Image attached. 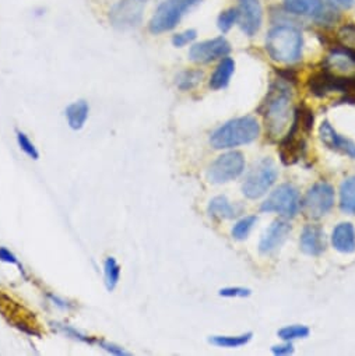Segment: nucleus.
Segmentation results:
<instances>
[{
	"label": "nucleus",
	"instance_id": "nucleus-15",
	"mask_svg": "<svg viewBox=\"0 0 355 356\" xmlns=\"http://www.w3.org/2000/svg\"><path fill=\"white\" fill-rule=\"evenodd\" d=\"M319 136L322 143L329 147L330 149L334 151H340L342 154H347L348 156L355 159V143L349 138H345L344 136H340L333 127L331 124L324 120L320 127H319Z\"/></svg>",
	"mask_w": 355,
	"mask_h": 356
},
{
	"label": "nucleus",
	"instance_id": "nucleus-2",
	"mask_svg": "<svg viewBox=\"0 0 355 356\" xmlns=\"http://www.w3.org/2000/svg\"><path fill=\"white\" fill-rule=\"evenodd\" d=\"M302 34L291 26H277L267 34L266 49L270 58L280 63H294L302 55Z\"/></svg>",
	"mask_w": 355,
	"mask_h": 356
},
{
	"label": "nucleus",
	"instance_id": "nucleus-30",
	"mask_svg": "<svg viewBox=\"0 0 355 356\" xmlns=\"http://www.w3.org/2000/svg\"><path fill=\"white\" fill-rule=\"evenodd\" d=\"M238 19H239V12L235 9H228L219 16L217 26L221 33H228L234 27V24L238 22Z\"/></svg>",
	"mask_w": 355,
	"mask_h": 356
},
{
	"label": "nucleus",
	"instance_id": "nucleus-9",
	"mask_svg": "<svg viewBox=\"0 0 355 356\" xmlns=\"http://www.w3.org/2000/svg\"><path fill=\"white\" fill-rule=\"evenodd\" d=\"M245 170V158L238 151L220 155L209 168L207 177L212 184H227L239 177Z\"/></svg>",
	"mask_w": 355,
	"mask_h": 356
},
{
	"label": "nucleus",
	"instance_id": "nucleus-14",
	"mask_svg": "<svg viewBox=\"0 0 355 356\" xmlns=\"http://www.w3.org/2000/svg\"><path fill=\"white\" fill-rule=\"evenodd\" d=\"M291 232V225L285 220H276L265 231L260 238L259 250L262 254H270L276 252L287 239Z\"/></svg>",
	"mask_w": 355,
	"mask_h": 356
},
{
	"label": "nucleus",
	"instance_id": "nucleus-27",
	"mask_svg": "<svg viewBox=\"0 0 355 356\" xmlns=\"http://www.w3.org/2000/svg\"><path fill=\"white\" fill-rule=\"evenodd\" d=\"M52 325H54V328H56L59 332L65 334L66 337H70V338H73V339H77V341H80V342L90 343V345L97 343V339H95V338H93V337H90V335H87V334H84V332H81L80 330H77V328H74V327H72V325H68V324H63V323H52Z\"/></svg>",
	"mask_w": 355,
	"mask_h": 356
},
{
	"label": "nucleus",
	"instance_id": "nucleus-13",
	"mask_svg": "<svg viewBox=\"0 0 355 356\" xmlns=\"http://www.w3.org/2000/svg\"><path fill=\"white\" fill-rule=\"evenodd\" d=\"M239 27L248 35L253 37L262 26L263 12L259 0H239Z\"/></svg>",
	"mask_w": 355,
	"mask_h": 356
},
{
	"label": "nucleus",
	"instance_id": "nucleus-1",
	"mask_svg": "<svg viewBox=\"0 0 355 356\" xmlns=\"http://www.w3.org/2000/svg\"><path fill=\"white\" fill-rule=\"evenodd\" d=\"M297 111L292 106V98L284 84L271 87L265 102V124L267 136L273 141L284 140L294 126Z\"/></svg>",
	"mask_w": 355,
	"mask_h": 356
},
{
	"label": "nucleus",
	"instance_id": "nucleus-5",
	"mask_svg": "<svg viewBox=\"0 0 355 356\" xmlns=\"http://www.w3.org/2000/svg\"><path fill=\"white\" fill-rule=\"evenodd\" d=\"M278 170L270 158H263L253 165L242 185V193L251 200L265 196L276 184Z\"/></svg>",
	"mask_w": 355,
	"mask_h": 356
},
{
	"label": "nucleus",
	"instance_id": "nucleus-22",
	"mask_svg": "<svg viewBox=\"0 0 355 356\" xmlns=\"http://www.w3.org/2000/svg\"><path fill=\"white\" fill-rule=\"evenodd\" d=\"M340 209L347 214H355V176L348 177L340 186Z\"/></svg>",
	"mask_w": 355,
	"mask_h": 356
},
{
	"label": "nucleus",
	"instance_id": "nucleus-34",
	"mask_svg": "<svg viewBox=\"0 0 355 356\" xmlns=\"http://www.w3.org/2000/svg\"><path fill=\"white\" fill-rule=\"evenodd\" d=\"M97 343L101 349L106 350L108 353L111 355H116V356H125V355H130L127 350H125L122 346L116 345V343H112V342H108V341H104V339H97Z\"/></svg>",
	"mask_w": 355,
	"mask_h": 356
},
{
	"label": "nucleus",
	"instance_id": "nucleus-8",
	"mask_svg": "<svg viewBox=\"0 0 355 356\" xmlns=\"http://www.w3.org/2000/svg\"><path fill=\"white\" fill-rule=\"evenodd\" d=\"M301 209V197L292 185L278 186L260 206L263 213H277L285 218H292Z\"/></svg>",
	"mask_w": 355,
	"mask_h": 356
},
{
	"label": "nucleus",
	"instance_id": "nucleus-19",
	"mask_svg": "<svg viewBox=\"0 0 355 356\" xmlns=\"http://www.w3.org/2000/svg\"><path fill=\"white\" fill-rule=\"evenodd\" d=\"M90 113V106L84 99H79L73 104H70L65 109V116L68 119V124L73 130H80L84 127Z\"/></svg>",
	"mask_w": 355,
	"mask_h": 356
},
{
	"label": "nucleus",
	"instance_id": "nucleus-32",
	"mask_svg": "<svg viewBox=\"0 0 355 356\" xmlns=\"http://www.w3.org/2000/svg\"><path fill=\"white\" fill-rule=\"evenodd\" d=\"M196 38H198L196 30H187V31H184V33L175 34V35L172 37V45H173L175 48H184V47L192 44Z\"/></svg>",
	"mask_w": 355,
	"mask_h": 356
},
{
	"label": "nucleus",
	"instance_id": "nucleus-38",
	"mask_svg": "<svg viewBox=\"0 0 355 356\" xmlns=\"http://www.w3.org/2000/svg\"><path fill=\"white\" fill-rule=\"evenodd\" d=\"M49 298H51V299H52V300H54V302H55V303H56V305H58V306H62V307H63V309H66V307H69V305H68V303H66V302H63V300H59V299H58V298H56V296H54V295H49Z\"/></svg>",
	"mask_w": 355,
	"mask_h": 356
},
{
	"label": "nucleus",
	"instance_id": "nucleus-31",
	"mask_svg": "<svg viewBox=\"0 0 355 356\" xmlns=\"http://www.w3.org/2000/svg\"><path fill=\"white\" fill-rule=\"evenodd\" d=\"M17 144H19V147L22 148V151H23L24 154H27L30 158H33V159H38V158H40L38 149L36 148L34 143L29 138V136H27L26 133L17 131Z\"/></svg>",
	"mask_w": 355,
	"mask_h": 356
},
{
	"label": "nucleus",
	"instance_id": "nucleus-10",
	"mask_svg": "<svg viewBox=\"0 0 355 356\" xmlns=\"http://www.w3.org/2000/svg\"><path fill=\"white\" fill-rule=\"evenodd\" d=\"M303 213L310 220H319L334 206V191L326 182L313 185L303 199Z\"/></svg>",
	"mask_w": 355,
	"mask_h": 356
},
{
	"label": "nucleus",
	"instance_id": "nucleus-7",
	"mask_svg": "<svg viewBox=\"0 0 355 356\" xmlns=\"http://www.w3.org/2000/svg\"><path fill=\"white\" fill-rule=\"evenodd\" d=\"M148 0H118L109 10V23L119 31L137 29L143 22V15Z\"/></svg>",
	"mask_w": 355,
	"mask_h": 356
},
{
	"label": "nucleus",
	"instance_id": "nucleus-20",
	"mask_svg": "<svg viewBox=\"0 0 355 356\" xmlns=\"http://www.w3.org/2000/svg\"><path fill=\"white\" fill-rule=\"evenodd\" d=\"M235 72V62L231 58H224L217 66L216 72L210 79V87L213 90L226 88L230 84V80Z\"/></svg>",
	"mask_w": 355,
	"mask_h": 356
},
{
	"label": "nucleus",
	"instance_id": "nucleus-3",
	"mask_svg": "<svg viewBox=\"0 0 355 356\" xmlns=\"http://www.w3.org/2000/svg\"><path fill=\"white\" fill-rule=\"evenodd\" d=\"M260 131L259 123L252 116L238 118L220 126L210 137V144L216 149H228L238 145L249 144L258 138Z\"/></svg>",
	"mask_w": 355,
	"mask_h": 356
},
{
	"label": "nucleus",
	"instance_id": "nucleus-29",
	"mask_svg": "<svg viewBox=\"0 0 355 356\" xmlns=\"http://www.w3.org/2000/svg\"><path fill=\"white\" fill-rule=\"evenodd\" d=\"M337 40L344 49L355 52V26H344L337 33Z\"/></svg>",
	"mask_w": 355,
	"mask_h": 356
},
{
	"label": "nucleus",
	"instance_id": "nucleus-21",
	"mask_svg": "<svg viewBox=\"0 0 355 356\" xmlns=\"http://www.w3.org/2000/svg\"><path fill=\"white\" fill-rule=\"evenodd\" d=\"M209 214L219 220H232L238 216V210L228 202L226 196L214 197L209 204Z\"/></svg>",
	"mask_w": 355,
	"mask_h": 356
},
{
	"label": "nucleus",
	"instance_id": "nucleus-16",
	"mask_svg": "<svg viewBox=\"0 0 355 356\" xmlns=\"http://www.w3.org/2000/svg\"><path fill=\"white\" fill-rule=\"evenodd\" d=\"M284 9L295 16L326 20L329 13H324L323 0H284Z\"/></svg>",
	"mask_w": 355,
	"mask_h": 356
},
{
	"label": "nucleus",
	"instance_id": "nucleus-18",
	"mask_svg": "<svg viewBox=\"0 0 355 356\" xmlns=\"http://www.w3.org/2000/svg\"><path fill=\"white\" fill-rule=\"evenodd\" d=\"M333 248L341 253L355 252V229L349 222L338 224L331 235Z\"/></svg>",
	"mask_w": 355,
	"mask_h": 356
},
{
	"label": "nucleus",
	"instance_id": "nucleus-36",
	"mask_svg": "<svg viewBox=\"0 0 355 356\" xmlns=\"http://www.w3.org/2000/svg\"><path fill=\"white\" fill-rule=\"evenodd\" d=\"M271 352L274 355H290L294 352V346L291 343V341H285V343L283 345H276L271 348Z\"/></svg>",
	"mask_w": 355,
	"mask_h": 356
},
{
	"label": "nucleus",
	"instance_id": "nucleus-35",
	"mask_svg": "<svg viewBox=\"0 0 355 356\" xmlns=\"http://www.w3.org/2000/svg\"><path fill=\"white\" fill-rule=\"evenodd\" d=\"M0 261L8 263V264H15V266H17V267L20 268V271L23 273V275L26 277L24 270H23V266L20 264L19 259L15 256V253H12V252H10L8 248H5V246H0Z\"/></svg>",
	"mask_w": 355,
	"mask_h": 356
},
{
	"label": "nucleus",
	"instance_id": "nucleus-17",
	"mask_svg": "<svg viewBox=\"0 0 355 356\" xmlns=\"http://www.w3.org/2000/svg\"><path fill=\"white\" fill-rule=\"evenodd\" d=\"M301 250L309 256H319L326 249V236L319 225H306L301 235Z\"/></svg>",
	"mask_w": 355,
	"mask_h": 356
},
{
	"label": "nucleus",
	"instance_id": "nucleus-6",
	"mask_svg": "<svg viewBox=\"0 0 355 356\" xmlns=\"http://www.w3.org/2000/svg\"><path fill=\"white\" fill-rule=\"evenodd\" d=\"M0 314L6 318L9 324L19 328L20 331L29 335L41 337V327L34 313L2 291H0Z\"/></svg>",
	"mask_w": 355,
	"mask_h": 356
},
{
	"label": "nucleus",
	"instance_id": "nucleus-4",
	"mask_svg": "<svg viewBox=\"0 0 355 356\" xmlns=\"http://www.w3.org/2000/svg\"><path fill=\"white\" fill-rule=\"evenodd\" d=\"M199 3L202 0H164L148 23L150 33L158 35L173 30L182 17Z\"/></svg>",
	"mask_w": 355,
	"mask_h": 356
},
{
	"label": "nucleus",
	"instance_id": "nucleus-28",
	"mask_svg": "<svg viewBox=\"0 0 355 356\" xmlns=\"http://www.w3.org/2000/svg\"><path fill=\"white\" fill-rule=\"evenodd\" d=\"M308 335H309V328L306 325H299V324L287 325L278 330V337L283 341H294L298 338H306Z\"/></svg>",
	"mask_w": 355,
	"mask_h": 356
},
{
	"label": "nucleus",
	"instance_id": "nucleus-11",
	"mask_svg": "<svg viewBox=\"0 0 355 356\" xmlns=\"http://www.w3.org/2000/svg\"><path fill=\"white\" fill-rule=\"evenodd\" d=\"M324 73L342 81L355 80V52L348 49H334L324 60Z\"/></svg>",
	"mask_w": 355,
	"mask_h": 356
},
{
	"label": "nucleus",
	"instance_id": "nucleus-26",
	"mask_svg": "<svg viewBox=\"0 0 355 356\" xmlns=\"http://www.w3.org/2000/svg\"><path fill=\"white\" fill-rule=\"evenodd\" d=\"M256 222H258V217H256V216H248V217L239 220V221L234 225V228H232V231H231L232 238L237 239V241H244V239H246L248 235H249V232L252 231V228L255 227Z\"/></svg>",
	"mask_w": 355,
	"mask_h": 356
},
{
	"label": "nucleus",
	"instance_id": "nucleus-12",
	"mask_svg": "<svg viewBox=\"0 0 355 356\" xmlns=\"http://www.w3.org/2000/svg\"><path fill=\"white\" fill-rule=\"evenodd\" d=\"M231 52V45L224 37L195 44L189 51V58L195 63H210L223 59Z\"/></svg>",
	"mask_w": 355,
	"mask_h": 356
},
{
	"label": "nucleus",
	"instance_id": "nucleus-33",
	"mask_svg": "<svg viewBox=\"0 0 355 356\" xmlns=\"http://www.w3.org/2000/svg\"><path fill=\"white\" fill-rule=\"evenodd\" d=\"M220 295L224 298H246L251 295V289L242 286H230L220 289Z\"/></svg>",
	"mask_w": 355,
	"mask_h": 356
},
{
	"label": "nucleus",
	"instance_id": "nucleus-23",
	"mask_svg": "<svg viewBox=\"0 0 355 356\" xmlns=\"http://www.w3.org/2000/svg\"><path fill=\"white\" fill-rule=\"evenodd\" d=\"M252 338V332H246L242 335H214L209 341L220 348H239L246 345Z\"/></svg>",
	"mask_w": 355,
	"mask_h": 356
},
{
	"label": "nucleus",
	"instance_id": "nucleus-24",
	"mask_svg": "<svg viewBox=\"0 0 355 356\" xmlns=\"http://www.w3.org/2000/svg\"><path fill=\"white\" fill-rule=\"evenodd\" d=\"M120 278V266L113 257H108L104 263V280L106 289L111 292L116 288Z\"/></svg>",
	"mask_w": 355,
	"mask_h": 356
},
{
	"label": "nucleus",
	"instance_id": "nucleus-37",
	"mask_svg": "<svg viewBox=\"0 0 355 356\" xmlns=\"http://www.w3.org/2000/svg\"><path fill=\"white\" fill-rule=\"evenodd\" d=\"M330 2L342 9H349L354 5V0H330Z\"/></svg>",
	"mask_w": 355,
	"mask_h": 356
},
{
	"label": "nucleus",
	"instance_id": "nucleus-25",
	"mask_svg": "<svg viewBox=\"0 0 355 356\" xmlns=\"http://www.w3.org/2000/svg\"><path fill=\"white\" fill-rule=\"evenodd\" d=\"M203 79V73L200 70H185L178 74L176 77V86L182 91L192 90L196 87Z\"/></svg>",
	"mask_w": 355,
	"mask_h": 356
}]
</instances>
